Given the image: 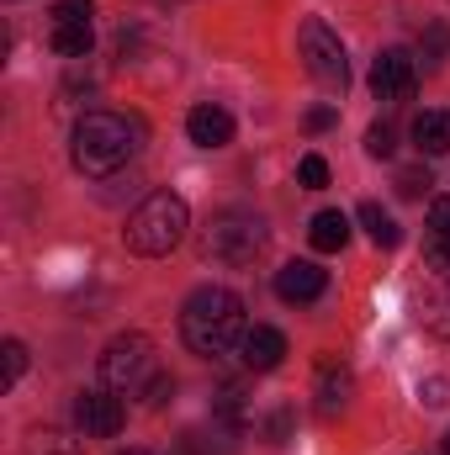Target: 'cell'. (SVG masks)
Returning a JSON list of instances; mask_svg holds the SVG:
<instances>
[{
    "label": "cell",
    "instance_id": "cell-6",
    "mask_svg": "<svg viewBox=\"0 0 450 455\" xmlns=\"http://www.w3.org/2000/svg\"><path fill=\"white\" fill-rule=\"evenodd\" d=\"M302 59H308V75H313L324 91H344V85H350L344 43L334 37V27H329L324 16H308V21H302Z\"/></svg>",
    "mask_w": 450,
    "mask_h": 455
},
{
    "label": "cell",
    "instance_id": "cell-16",
    "mask_svg": "<svg viewBox=\"0 0 450 455\" xmlns=\"http://www.w3.org/2000/svg\"><path fill=\"white\" fill-rule=\"evenodd\" d=\"M419 154H450V112H424L414 122Z\"/></svg>",
    "mask_w": 450,
    "mask_h": 455
},
{
    "label": "cell",
    "instance_id": "cell-1",
    "mask_svg": "<svg viewBox=\"0 0 450 455\" xmlns=\"http://www.w3.org/2000/svg\"><path fill=\"white\" fill-rule=\"evenodd\" d=\"M244 334H249V323H244L238 291H228V286H202V291L186 297V307H181V339H186L191 355H202V360L233 355V349L244 344Z\"/></svg>",
    "mask_w": 450,
    "mask_h": 455
},
{
    "label": "cell",
    "instance_id": "cell-10",
    "mask_svg": "<svg viewBox=\"0 0 450 455\" xmlns=\"http://www.w3.org/2000/svg\"><path fill=\"white\" fill-rule=\"evenodd\" d=\"M238 360L249 365V371H276L281 360H286V334L281 329H270V323H254L244 344H238Z\"/></svg>",
    "mask_w": 450,
    "mask_h": 455
},
{
    "label": "cell",
    "instance_id": "cell-30",
    "mask_svg": "<svg viewBox=\"0 0 450 455\" xmlns=\"http://www.w3.org/2000/svg\"><path fill=\"white\" fill-rule=\"evenodd\" d=\"M440 451H446V455H450V435H446V440H440Z\"/></svg>",
    "mask_w": 450,
    "mask_h": 455
},
{
    "label": "cell",
    "instance_id": "cell-19",
    "mask_svg": "<svg viewBox=\"0 0 450 455\" xmlns=\"http://www.w3.org/2000/svg\"><path fill=\"white\" fill-rule=\"evenodd\" d=\"M0 360H5V365H0V392H11V387L21 381V371H27V344L5 339L0 344Z\"/></svg>",
    "mask_w": 450,
    "mask_h": 455
},
{
    "label": "cell",
    "instance_id": "cell-22",
    "mask_svg": "<svg viewBox=\"0 0 450 455\" xmlns=\"http://www.w3.org/2000/svg\"><path fill=\"white\" fill-rule=\"evenodd\" d=\"M366 154H371V159H392V154H398V127H392V122H376V127L366 132Z\"/></svg>",
    "mask_w": 450,
    "mask_h": 455
},
{
    "label": "cell",
    "instance_id": "cell-9",
    "mask_svg": "<svg viewBox=\"0 0 450 455\" xmlns=\"http://www.w3.org/2000/svg\"><path fill=\"white\" fill-rule=\"evenodd\" d=\"M329 291V270H318L313 259H292V265H281L276 270V297L281 302H318Z\"/></svg>",
    "mask_w": 450,
    "mask_h": 455
},
{
    "label": "cell",
    "instance_id": "cell-5",
    "mask_svg": "<svg viewBox=\"0 0 450 455\" xmlns=\"http://www.w3.org/2000/svg\"><path fill=\"white\" fill-rule=\"evenodd\" d=\"M265 238H270V228L254 212H218L213 228H207V254L223 259V265H254Z\"/></svg>",
    "mask_w": 450,
    "mask_h": 455
},
{
    "label": "cell",
    "instance_id": "cell-24",
    "mask_svg": "<svg viewBox=\"0 0 450 455\" xmlns=\"http://www.w3.org/2000/svg\"><path fill=\"white\" fill-rule=\"evenodd\" d=\"M419 48H424V59H430V64H446V59H450V27H446V21L424 27V43H419Z\"/></svg>",
    "mask_w": 450,
    "mask_h": 455
},
{
    "label": "cell",
    "instance_id": "cell-4",
    "mask_svg": "<svg viewBox=\"0 0 450 455\" xmlns=\"http://www.w3.org/2000/svg\"><path fill=\"white\" fill-rule=\"evenodd\" d=\"M165 371H159V349L149 334H138V329H127V334H117L107 349H101V387H112L122 397H149V387L159 381Z\"/></svg>",
    "mask_w": 450,
    "mask_h": 455
},
{
    "label": "cell",
    "instance_id": "cell-25",
    "mask_svg": "<svg viewBox=\"0 0 450 455\" xmlns=\"http://www.w3.org/2000/svg\"><path fill=\"white\" fill-rule=\"evenodd\" d=\"M96 5L91 0H53V21H91Z\"/></svg>",
    "mask_w": 450,
    "mask_h": 455
},
{
    "label": "cell",
    "instance_id": "cell-12",
    "mask_svg": "<svg viewBox=\"0 0 450 455\" xmlns=\"http://www.w3.org/2000/svg\"><path fill=\"white\" fill-rule=\"evenodd\" d=\"M424 254L435 270H450V196L430 202V233H424Z\"/></svg>",
    "mask_w": 450,
    "mask_h": 455
},
{
    "label": "cell",
    "instance_id": "cell-28",
    "mask_svg": "<svg viewBox=\"0 0 450 455\" xmlns=\"http://www.w3.org/2000/svg\"><path fill=\"white\" fill-rule=\"evenodd\" d=\"M324 127H334V107H313L308 112V132H324Z\"/></svg>",
    "mask_w": 450,
    "mask_h": 455
},
{
    "label": "cell",
    "instance_id": "cell-11",
    "mask_svg": "<svg viewBox=\"0 0 450 455\" xmlns=\"http://www.w3.org/2000/svg\"><path fill=\"white\" fill-rule=\"evenodd\" d=\"M186 132L202 148H223V143H233V116L223 107H191L186 112Z\"/></svg>",
    "mask_w": 450,
    "mask_h": 455
},
{
    "label": "cell",
    "instance_id": "cell-26",
    "mask_svg": "<svg viewBox=\"0 0 450 455\" xmlns=\"http://www.w3.org/2000/svg\"><path fill=\"white\" fill-rule=\"evenodd\" d=\"M446 381H440V376H430V381H419V397H424V408H440V403H446Z\"/></svg>",
    "mask_w": 450,
    "mask_h": 455
},
{
    "label": "cell",
    "instance_id": "cell-14",
    "mask_svg": "<svg viewBox=\"0 0 450 455\" xmlns=\"http://www.w3.org/2000/svg\"><path fill=\"white\" fill-rule=\"evenodd\" d=\"M308 238H313V249H318V254H339V249L350 243V218H344L339 207H329V212H318V218H313Z\"/></svg>",
    "mask_w": 450,
    "mask_h": 455
},
{
    "label": "cell",
    "instance_id": "cell-21",
    "mask_svg": "<svg viewBox=\"0 0 450 455\" xmlns=\"http://www.w3.org/2000/svg\"><path fill=\"white\" fill-rule=\"evenodd\" d=\"M430 186H435V175H430L424 164H408V170H398V196L419 202V196H430Z\"/></svg>",
    "mask_w": 450,
    "mask_h": 455
},
{
    "label": "cell",
    "instance_id": "cell-29",
    "mask_svg": "<svg viewBox=\"0 0 450 455\" xmlns=\"http://www.w3.org/2000/svg\"><path fill=\"white\" fill-rule=\"evenodd\" d=\"M286 435H292V413H276V419H270V445H281Z\"/></svg>",
    "mask_w": 450,
    "mask_h": 455
},
{
    "label": "cell",
    "instance_id": "cell-3",
    "mask_svg": "<svg viewBox=\"0 0 450 455\" xmlns=\"http://www.w3.org/2000/svg\"><path fill=\"white\" fill-rule=\"evenodd\" d=\"M186 228H191V207H186L175 191H154V196H143L138 212L127 218L122 243H127L133 254H143V259H159V254H170V249L186 238Z\"/></svg>",
    "mask_w": 450,
    "mask_h": 455
},
{
    "label": "cell",
    "instance_id": "cell-23",
    "mask_svg": "<svg viewBox=\"0 0 450 455\" xmlns=\"http://www.w3.org/2000/svg\"><path fill=\"white\" fill-rule=\"evenodd\" d=\"M297 180H302L308 191H324V186H329V159H324V154H302V159H297Z\"/></svg>",
    "mask_w": 450,
    "mask_h": 455
},
{
    "label": "cell",
    "instance_id": "cell-15",
    "mask_svg": "<svg viewBox=\"0 0 450 455\" xmlns=\"http://www.w3.org/2000/svg\"><path fill=\"white\" fill-rule=\"evenodd\" d=\"M360 228H366V238L376 243V249H398L403 243V228L392 223V212H382V202H360Z\"/></svg>",
    "mask_w": 450,
    "mask_h": 455
},
{
    "label": "cell",
    "instance_id": "cell-7",
    "mask_svg": "<svg viewBox=\"0 0 450 455\" xmlns=\"http://www.w3.org/2000/svg\"><path fill=\"white\" fill-rule=\"evenodd\" d=\"M75 424H80L91 440H112V435H122V424H127L122 392H112V387H85V392L75 397Z\"/></svg>",
    "mask_w": 450,
    "mask_h": 455
},
{
    "label": "cell",
    "instance_id": "cell-20",
    "mask_svg": "<svg viewBox=\"0 0 450 455\" xmlns=\"http://www.w3.org/2000/svg\"><path fill=\"white\" fill-rule=\"evenodd\" d=\"M27 455H85V445L69 440L64 429H43V435H32V451Z\"/></svg>",
    "mask_w": 450,
    "mask_h": 455
},
{
    "label": "cell",
    "instance_id": "cell-18",
    "mask_svg": "<svg viewBox=\"0 0 450 455\" xmlns=\"http://www.w3.org/2000/svg\"><path fill=\"white\" fill-rule=\"evenodd\" d=\"M218 424L223 429H249V403H244L238 387H223L218 392Z\"/></svg>",
    "mask_w": 450,
    "mask_h": 455
},
{
    "label": "cell",
    "instance_id": "cell-27",
    "mask_svg": "<svg viewBox=\"0 0 450 455\" xmlns=\"http://www.w3.org/2000/svg\"><path fill=\"white\" fill-rule=\"evenodd\" d=\"M165 397H175V381H170V376H159V381L149 387V397H143V403H149V408H165Z\"/></svg>",
    "mask_w": 450,
    "mask_h": 455
},
{
    "label": "cell",
    "instance_id": "cell-2",
    "mask_svg": "<svg viewBox=\"0 0 450 455\" xmlns=\"http://www.w3.org/2000/svg\"><path fill=\"white\" fill-rule=\"evenodd\" d=\"M138 154V122L117 112H85L75 122V138H69V159L80 175H117L122 164H133Z\"/></svg>",
    "mask_w": 450,
    "mask_h": 455
},
{
    "label": "cell",
    "instance_id": "cell-13",
    "mask_svg": "<svg viewBox=\"0 0 450 455\" xmlns=\"http://www.w3.org/2000/svg\"><path fill=\"white\" fill-rule=\"evenodd\" d=\"M350 392H355L350 371L334 365V360H324V365H318V408H324V413H339V408L350 403Z\"/></svg>",
    "mask_w": 450,
    "mask_h": 455
},
{
    "label": "cell",
    "instance_id": "cell-17",
    "mask_svg": "<svg viewBox=\"0 0 450 455\" xmlns=\"http://www.w3.org/2000/svg\"><path fill=\"white\" fill-rule=\"evenodd\" d=\"M53 53H64V59H85L91 53V21H53Z\"/></svg>",
    "mask_w": 450,
    "mask_h": 455
},
{
    "label": "cell",
    "instance_id": "cell-31",
    "mask_svg": "<svg viewBox=\"0 0 450 455\" xmlns=\"http://www.w3.org/2000/svg\"><path fill=\"white\" fill-rule=\"evenodd\" d=\"M122 455H143V451H122Z\"/></svg>",
    "mask_w": 450,
    "mask_h": 455
},
{
    "label": "cell",
    "instance_id": "cell-8",
    "mask_svg": "<svg viewBox=\"0 0 450 455\" xmlns=\"http://www.w3.org/2000/svg\"><path fill=\"white\" fill-rule=\"evenodd\" d=\"M414 85H419V64H414V53H403V48H382L376 64H371V96L387 101V107H398V101L414 96Z\"/></svg>",
    "mask_w": 450,
    "mask_h": 455
}]
</instances>
